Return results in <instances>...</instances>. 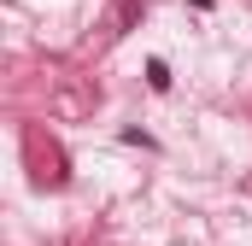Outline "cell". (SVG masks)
<instances>
[{"mask_svg": "<svg viewBox=\"0 0 252 246\" xmlns=\"http://www.w3.org/2000/svg\"><path fill=\"white\" fill-rule=\"evenodd\" d=\"M147 82H153V88H170V64L153 59V64H147Z\"/></svg>", "mask_w": 252, "mask_h": 246, "instance_id": "1", "label": "cell"}]
</instances>
